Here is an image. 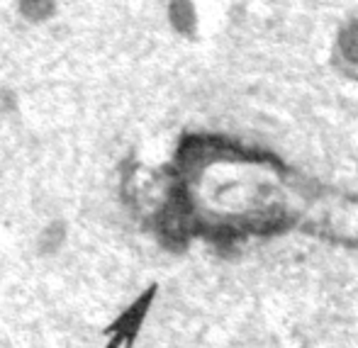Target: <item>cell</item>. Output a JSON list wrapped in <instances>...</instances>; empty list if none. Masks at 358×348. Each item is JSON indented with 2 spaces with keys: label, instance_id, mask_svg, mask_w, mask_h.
Here are the masks:
<instances>
[{
  "label": "cell",
  "instance_id": "cell-2",
  "mask_svg": "<svg viewBox=\"0 0 358 348\" xmlns=\"http://www.w3.org/2000/svg\"><path fill=\"white\" fill-rule=\"evenodd\" d=\"M166 17L176 34L180 37H195L198 34V8L193 0H171L166 8Z\"/></svg>",
  "mask_w": 358,
  "mask_h": 348
},
{
  "label": "cell",
  "instance_id": "cell-3",
  "mask_svg": "<svg viewBox=\"0 0 358 348\" xmlns=\"http://www.w3.org/2000/svg\"><path fill=\"white\" fill-rule=\"evenodd\" d=\"M336 61L358 78V20H349L336 34Z\"/></svg>",
  "mask_w": 358,
  "mask_h": 348
},
{
  "label": "cell",
  "instance_id": "cell-1",
  "mask_svg": "<svg viewBox=\"0 0 358 348\" xmlns=\"http://www.w3.org/2000/svg\"><path fill=\"white\" fill-rule=\"evenodd\" d=\"M154 300H156V285H151V287H146L132 305L124 307V310L117 314V319L105 329L108 341H115L120 348H132L134 344H137Z\"/></svg>",
  "mask_w": 358,
  "mask_h": 348
},
{
  "label": "cell",
  "instance_id": "cell-5",
  "mask_svg": "<svg viewBox=\"0 0 358 348\" xmlns=\"http://www.w3.org/2000/svg\"><path fill=\"white\" fill-rule=\"evenodd\" d=\"M64 239H66V231H64V226L62 224H49L47 231L42 234V251H44V254H54Z\"/></svg>",
  "mask_w": 358,
  "mask_h": 348
},
{
  "label": "cell",
  "instance_id": "cell-4",
  "mask_svg": "<svg viewBox=\"0 0 358 348\" xmlns=\"http://www.w3.org/2000/svg\"><path fill=\"white\" fill-rule=\"evenodd\" d=\"M22 20L32 24H42L57 15V0H15Z\"/></svg>",
  "mask_w": 358,
  "mask_h": 348
}]
</instances>
